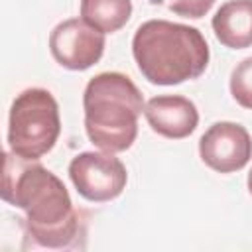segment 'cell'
<instances>
[{"label": "cell", "instance_id": "cell-2", "mask_svg": "<svg viewBox=\"0 0 252 252\" xmlns=\"http://www.w3.org/2000/svg\"><path fill=\"white\" fill-rule=\"evenodd\" d=\"M132 55L152 85H179L197 79L209 65V45L197 28L169 20H148L132 37Z\"/></svg>", "mask_w": 252, "mask_h": 252}, {"label": "cell", "instance_id": "cell-12", "mask_svg": "<svg viewBox=\"0 0 252 252\" xmlns=\"http://www.w3.org/2000/svg\"><path fill=\"white\" fill-rule=\"evenodd\" d=\"M165 4L173 14L181 16V18L199 20L205 14H209L215 0H165Z\"/></svg>", "mask_w": 252, "mask_h": 252}, {"label": "cell", "instance_id": "cell-9", "mask_svg": "<svg viewBox=\"0 0 252 252\" xmlns=\"http://www.w3.org/2000/svg\"><path fill=\"white\" fill-rule=\"evenodd\" d=\"M213 32L228 49L252 45V0H228L213 16Z\"/></svg>", "mask_w": 252, "mask_h": 252}, {"label": "cell", "instance_id": "cell-4", "mask_svg": "<svg viewBox=\"0 0 252 252\" xmlns=\"http://www.w3.org/2000/svg\"><path fill=\"white\" fill-rule=\"evenodd\" d=\"M59 134V104L49 91L33 87L14 98L8 116L10 152L24 159H39L53 150Z\"/></svg>", "mask_w": 252, "mask_h": 252}, {"label": "cell", "instance_id": "cell-1", "mask_svg": "<svg viewBox=\"0 0 252 252\" xmlns=\"http://www.w3.org/2000/svg\"><path fill=\"white\" fill-rule=\"evenodd\" d=\"M2 199L26 213V232L37 246L73 248L85 236L81 211L67 187L37 159L4 152Z\"/></svg>", "mask_w": 252, "mask_h": 252}, {"label": "cell", "instance_id": "cell-3", "mask_svg": "<svg viewBox=\"0 0 252 252\" xmlns=\"http://www.w3.org/2000/svg\"><path fill=\"white\" fill-rule=\"evenodd\" d=\"M144 106V96L130 77L116 71L94 75L83 93L89 140L102 152H126L136 142Z\"/></svg>", "mask_w": 252, "mask_h": 252}, {"label": "cell", "instance_id": "cell-7", "mask_svg": "<svg viewBox=\"0 0 252 252\" xmlns=\"http://www.w3.org/2000/svg\"><path fill=\"white\" fill-rule=\"evenodd\" d=\"M199 156L219 173L240 171L252 158V138L238 122H215L199 140Z\"/></svg>", "mask_w": 252, "mask_h": 252}, {"label": "cell", "instance_id": "cell-10", "mask_svg": "<svg viewBox=\"0 0 252 252\" xmlns=\"http://www.w3.org/2000/svg\"><path fill=\"white\" fill-rule=\"evenodd\" d=\"M132 0H81V18L102 33H114L128 24Z\"/></svg>", "mask_w": 252, "mask_h": 252}, {"label": "cell", "instance_id": "cell-11", "mask_svg": "<svg viewBox=\"0 0 252 252\" xmlns=\"http://www.w3.org/2000/svg\"><path fill=\"white\" fill-rule=\"evenodd\" d=\"M228 87H230L232 98H234L240 106L252 110V57L242 59V61L232 69Z\"/></svg>", "mask_w": 252, "mask_h": 252}, {"label": "cell", "instance_id": "cell-5", "mask_svg": "<svg viewBox=\"0 0 252 252\" xmlns=\"http://www.w3.org/2000/svg\"><path fill=\"white\" fill-rule=\"evenodd\" d=\"M69 177L81 197L93 203L116 199L126 183L124 163L110 152H83L69 163Z\"/></svg>", "mask_w": 252, "mask_h": 252}, {"label": "cell", "instance_id": "cell-6", "mask_svg": "<svg viewBox=\"0 0 252 252\" xmlns=\"http://www.w3.org/2000/svg\"><path fill=\"white\" fill-rule=\"evenodd\" d=\"M53 59L69 71H85L100 61L104 53V33L83 18H69L57 24L49 35Z\"/></svg>", "mask_w": 252, "mask_h": 252}, {"label": "cell", "instance_id": "cell-13", "mask_svg": "<svg viewBox=\"0 0 252 252\" xmlns=\"http://www.w3.org/2000/svg\"><path fill=\"white\" fill-rule=\"evenodd\" d=\"M246 185H248V193L252 195V169H250V173H248V179H246Z\"/></svg>", "mask_w": 252, "mask_h": 252}, {"label": "cell", "instance_id": "cell-8", "mask_svg": "<svg viewBox=\"0 0 252 252\" xmlns=\"http://www.w3.org/2000/svg\"><path fill=\"white\" fill-rule=\"evenodd\" d=\"M144 116L150 128L171 140L187 138L199 124V110L193 100L181 94H159L146 102Z\"/></svg>", "mask_w": 252, "mask_h": 252}]
</instances>
